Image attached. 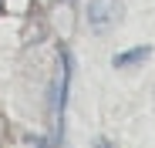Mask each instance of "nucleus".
Wrapping results in <instances>:
<instances>
[{
  "label": "nucleus",
  "instance_id": "2",
  "mask_svg": "<svg viewBox=\"0 0 155 148\" xmlns=\"http://www.w3.org/2000/svg\"><path fill=\"white\" fill-rule=\"evenodd\" d=\"M148 57H152V47H148V44H138V47H132V51H125V54H115V57H111V64H115L118 71H128V67L145 64Z\"/></svg>",
  "mask_w": 155,
  "mask_h": 148
},
{
  "label": "nucleus",
  "instance_id": "1",
  "mask_svg": "<svg viewBox=\"0 0 155 148\" xmlns=\"http://www.w3.org/2000/svg\"><path fill=\"white\" fill-rule=\"evenodd\" d=\"M115 17H118V0H88V20L94 31H108Z\"/></svg>",
  "mask_w": 155,
  "mask_h": 148
},
{
  "label": "nucleus",
  "instance_id": "4",
  "mask_svg": "<svg viewBox=\"0 0 155 148\" xmlns=\"http://www.w3.org/2000/svg\"><path fill=\"white\" fill-rule=\"evenodd\" d=\"M0 14H7V4H4V0H0Z\"/></svg>",
  "mask_w": 155,
  "mask_h": 148
},
{
  "label": "nucleus",
  "instance_id": "3",
  "mask_svg": "<svg viewBox=\"0 0 155 148\" xmlns=\"http://www.w3.org/2000/svg\"><path fill=\"white\" fill-rule=\"evenodd\" d=\"M94 148H118V145H111L108 138H94Z\"/></svg>",
  "mask_w": 155,
  "mask_h": 148
}]
</instances>
